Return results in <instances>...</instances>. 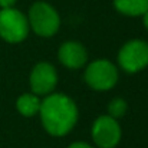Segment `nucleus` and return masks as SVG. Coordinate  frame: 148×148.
I'll return each mask as SVG.
<instances>
[{
    "mask_svg": "<svg viewBox=\"0 0 148 148\" xmlns=\"http://www.w3.org/2000/svg\"><path fill=\"white\" fill-rule=\"evenodd\" d=\"M39 115L50 135L62 137L75 127L78 121V106L63 94H49L40 103Z\"/></svg>",
    "mask_w": 148,
    "mask_h": 148,
    "instance_id": "obj_1",
    "label": "nucleus"
},
{
    "mask_svg": "<svg viewBox=\"0 0 148 148\" xmlns=\"http://www.w3.org/2000/svg\"><path fill=\"white\" fill-rule=\"evenodd\" d=\"M27 22L29 27H32V30L42 38L53 36L60 26V19L58 12L45 1H36L30 7Z\"/></svg>",
    "mask_w": 148,
    "mask_h": 148,
    "instance_id": "obj_2",
    "label": "nucleus"
},
{
    "mask_svg": "<svg viewBox=\"0 0 148 148\" xmlns=\"http://www.w3.org/2000/svg\"><path fill=\"white\" fill-rule=\"evenodd\" d=\"M27 33L29 22L22 12L13 7L0 10V38L9 43H19L26 39Z\"/></svg>",
    "mask_w": 148,
    "mask_h": 148,
    "instance_id": "obj_3",
    "label": "nucleus"
},
{
    "mask_svg": "<svg viewBox=\"0 0 148 148\" xmlns=\"http://www.w3.org/2000/svg\"><path fill=\"white\" fill-rule=\"evenodd\" d=\"M118 81L116 66L105 59L91 62L85 69V82L95 91H108Z\"/></svg>",
    "mask_w": 148,
    "mask_h": 148,
    "instance_id": "obj_4",
    "label": "nucleus"
},
{
    "mask_svg": "<svg viewBox=\"0 0 148 148\" xmlns=\"http://www.w3.org/2000/svg\"><path fill=\"white\" fill-rule=\"evenodd\" d=\"M119 66L130 73H135L148 66V43L141 39L127 42L118 53Z\"/></svg>",
    "mask_w": 148,
    "mask_h": 148,
    "instance_id": "obj_5",
    "label": "nucleus"
},
{
    "mask_svg": "<svg viewBox=\"0 0 148 148\" xmlns=\"http://www.w3.org/2000/svg\"><path fill=\"white\" fill-rule=\"evenodd\" d=\"M92 138L101 148H114L121 140V127L118 121L109 115H102L92 125Z\"/></svg>",
    "mask_w": 148,
    "mask_h": 148,
    "instance_id": "obj_6",
    "label": "nucleus"
},
{
    "mask_svg": "<svg viewBox=\"0 0 148 148\" xmlns=\"http://www.w3.org/2000/svg\"><path fill=\"white\" fill-rule=\"evenodd\" d=\"M30 88L36 95H49L58 84V73L53 65L48 62H39L30 72Z\"/></svg>",
    "mask_w": 148,
    "mask_h": 148,
    "instance_id": "obj_7",
    "label": "nucleus"
},
{
    "mask_svg": "<svg viewBox=\"0 0 148 148\" xmlns=\"http://www.w3.org/2000/svg\"><path fill=\"white\" fill-rule=\"evenodd\" d=\"M58 56H59L60 63L69 69H79L85 66L88 60V52L85 49V46L76 40L65 42L59 48Z\"/></svg>",
    "mask_w": 148,
    "mask_h": 148,
    "instance_id": "obj_8",
    "label": "nucleus"
},
{
    "mask_svg": "<svg viewBox=\"0 0 148 148\" xmlns=\"http://www.w3.org/2000/svg\"><path fill=\"white\" fill-rule=\"evenodd\" d=\"M42 101L36 94H23L16 101V108L23 116H33L39 114Z\"/></svg>",
    "mask_w": 148,
    "mask_h": 148,
    "instance_id": "obj_9",
    "label": "nucleus"
},
{
    "mask_svg": "<svg viewBox=\"0 0 148 148\" xmlns=\"http://www.w3.org/2000/svg\"><path fill=\"white\" fill-rule=\"evenodd\" d=\"M115 9L127 16H143L148 10V0H114Z\"/></svg>",
    "mask_w": 148,
    "mask_h": 148,
    "instance_id": "obj_10",
    "label": "nucleus"
},
{
    "mask_svg": "<svg viewBox=\"0 0 148 148\" xmlns=\"http://www.w3.org/2000/svg\"><path fill=\"white\" fill-rule=\"evenodd\" d=\"M127 109H128V105H127L125 99L122 98H115L108 103V115L115 119L124 116L127 114Z\"/></svg>",
    "mask_w": 148,
    "mask_h": 148,
    "instance_id": "obj_11",
    "label": "nucleus"
},
{
    "mask_svg": "<svg viewBox=\"0 0 148 148\" xmlns=\"http://www.w3.org/2000/svg\"><path fill=\"white\" fill-rule=\"evenodd\" d=\"M68 148H94V147H91L89 144H86L84 141H76V143H72Z\"/></svg>",
    "mask_w": 148,
    "mask_h": 148,
    "instance_id": "obj_12",
    "label": "nucleus"
},
{
    "mask_svg": "<svg viewBox=\"0 0 148 148\" xmlns=\"http://www.w3.org/2000/svg\"><path fill=\"white\" fill-rule=\"evenodd\" d=\"M14 3H16V0H0V7H1V9L13 7Z\"/></svg>",
    "mask_w": 148,
    "mask_h": 148,
    "instance_id": "obj_13",
    "label": "nucleus"
},
{
    "mask_svg": "<svg viewBox=\"0 0 148 148\" xmlns=\"http://www.w3.org/2000/svg\"><path fill=\"white\" fill-rule=\"evenodd\" d=\"M143 23H144V26L148 29V10L143 14Z\"/></svg>",
    "mask_w": 148,
    "mask_h": 148,
    "instance_id": "obj_14",
    "label": "nucleus"
}]
</instances>
